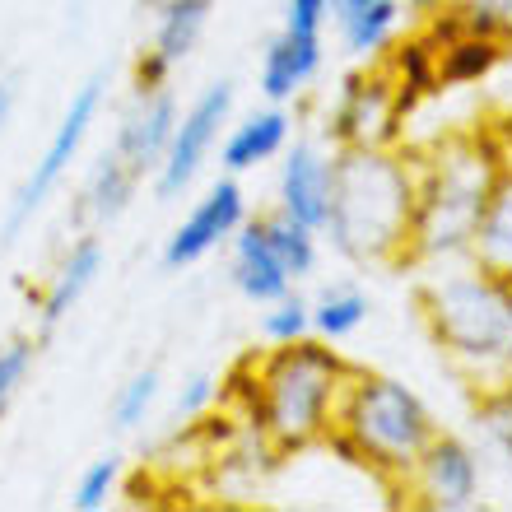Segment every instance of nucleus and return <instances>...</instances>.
<instances>
[{
  "mask_svg": "<svg viewBox=\"0 0 512 512\" xmlns=\"http://www.w3.org/2000/svg\"><path fill=\"white\" fill-rule=\"evenodd\" d=\"M419 312L433 345L475 391L512 382V275L461 261H429L419 280Z\"/></svg>",
  "mask_w": 512,
  "mask_h": 512,
  "instance_id": "nucleus-1",
  "label": "nucleus"
},
{
  "mask_svg": "<svg viewBox=\"0 0 512 512\" xmlns=\"http://www.w3.org/2000/svg\"><path fill=\"white\" fill-rule=\"evenodd\" d=\"M419 163L387 149H336V187L322 233L359 266H401L410 256Z\"/></svg>",
  "mask_w": 512,
  "mask_h": 512,
  "instance_id": "nucleus-2",
  "label": "nucleus"
},
{
  "mask_svg": "<svg viewBox=\"0 0 512 512\" xmlns=\"http://www.w3.org/2000/svg\"><path fill=\"white\" fill-rule=\"evenodd\" d=\"M354 368L331 350V340H289L247 364V410L256 433L275 452H303L331 438L340 391Z\"/></svg>",
  "mask_w": 512,
  "mask_h": 512,
  "instance_id": "nucleus-3",
  "label": "nucleus"
},
{
  "mask_svg": "<svg viewBox=\"0 0 512 512\" xmlns=\"http://www.w3.org/2000/svg\"><path fill=\"white\" fill-rule=\"evenodd\" d=\"M415 163H419V187H415V219H410V256L405 261L410 266H429V261L471 256L485 201L503 168L499 135L489 131L452 135V140H443Z\"/></svg>",
  "mask_w": 512,
  "mask_h": 512,
  "instance_id": "nucleus-4",
  "label": "nucleus"
},
{
  "mask_svg": "<svg viewBox=\"0 0 512 512\" xmlns=\"http://www.w3.org/2000/svg\"><path fill=\"white\" fill-rule=\"evenodd\" d=\"M433 433H438V419L415 387H405L401 378H387V373L354 368L340 391L331 443L396 489L401 475L419 461V452L429 447Z\"/></svg>",
  "mask_w": 512,
  "mask_h": 512,
  "instance_id": "nucleus-5",
  "label": "nucleus"
},
{
  "mask_svg": "<svg viewBox=\"0 0 512 512\" xmlns=\"http://www.w3.org/2000/svg\"><path fill=\"white\" fill-rule=\"evenodd\" d=\"M103 98H108V75H89V80L70 94V103H66V112H61V122H56L52 140H47V149H42L38 163H33V173H28L24 182H19V191L10 196L5 229H0L5 233V243H14V238L33 224V215L56 196V187L66 182L70 163L80 159L84 140H89L98 112H103Z\"/></svg>",
  "mask_w": 512,
  "mask_h": 512,
  "instance_id": "nucleus-6",
  "label": "nucleus"
},
{
  "mask_svg": "<svg viewBox=\"0 0 512 512\" xmlns=\"http://www.w3.org/2000/svg\"><path fill=\"white\" fill-rule=\"evenodd\" d=\"M326 24L331 0H284V24L261 52V98L294 103L326 61Z\"/></svg>",
  "mask_w": 512,
  "mask_h": 512,
  "instance_id": "nucleus-7",
  "label": "nucleus"
},
{
  "mask_svg": "<svg viewBox=\"0 0 512 512\" xmlns=\"http://www.w3.org/2000/svg\"><path fill=\"white\" fill-rule=\"evenodd\" d=\"M401 503L429 512H475L485 499V471H480V452L457 433H433L419 461L401 475L396 485Z\"/></svg>",
  "mask_w": 512,
  "mask_h": 512,
  "instance_id": "nucleus-8",
  "label": "nucleus"
},
{
  "mask_svg": "<svg viewBox=\"0 0 512 512\" xmlns=\"http://www.w3.org/2000/svg\"><path fill=\"white\" fill-rule=\"evenodd\" d=\"M229 117H233V84L229 80L205 84L201 94L182 108L177 131H173V140H168V154H163V163L154 168L159 201H177V196L201 177V168L210 163L215 145L224 140V131H229Z\"/></svg>",
  "mask_w": 512,
  "mask_h": 512,
  "instance_id": "nucleus-9",
  "label": "nucleus"
},
{
  "mask_svg": "<svg viewBox=\"0 0 512 512\" xmlns=\"http://www.w3.org/2000/svg\"><path fill=\"white\" fill-rule=\"evenodd\" d=\"M401 98H396V84H391L387 66H373L368 70H354L350 80L340 84L336 103H331V140L336 149H387L396 145L401 135Z\"/></svg>",
  "mask_w": 512,
  "mask_h": 512,
  "instance_id": "nucleus-10",
  "label": "nucleus"
},
{
  "mask_svg": "<svg viewBox=\"0 0 512 512\" xmlns=\"http://www.w3.org/2000/svg\"><path fill=\"white\" fill-rule=\"evenodd\" d=\"M243 224H247V196H243V187H238V177L224 173L219 182H210V191H205L201 201L182 215V224L168 233L163 266L168 270L196 266V261H205L210 252H219Z\"/></svg>",
  "mask_w": 512,
  "mask_h": 512,
  "instance_id": "nucleus-11",
  "label": "nucleus"
},
{
  "mask_svg": "<svg viewBox=\"0 0 512 512\" xmlns=\"http://www.w3.org/2000/svg\"><path fill=\"white\" fill-rule=\"evenodd\" d=\"M331 187H336V154L317 140H289L280 154V177H275V210L322 233Z\"/></svg>",
  "mask_w": 512,
  "mask_h": 512,
  "instance_id": "nucleus-12",
  "label": "nucleus"
},
{
  "mask_svg": "<svg viewBox=\"0 0 512 512\" xmlns=\"http://www.w3.org/2000/svg\"><path fill=\"white\" fill-rule=\"evenodd\" d=\"M177 117H182V108H177L173 84H163V89H135L122 112V122H117L112 149H117L140 177H154V168L163 163L168 140H173V131H177Z\"/></svg>",
  "mask_w": 512,
  "mask_h": 512,
  "instance_id": "nucleus-13",
  "label": "nucleus"
},
{
  "mask_svg": "<svg viewBox=\"0 0 512 512\" xmlns=\"http://www.w3.org/2000/svg\"><path fill=\"white\" fill-rule=\"evenodd\" d=\"M294 140V117L284 103H266V108L247 112L243 122H233L219 140V163H224V173H252L261 163L280 159L284 145Z\"/></svg>",
  "mask_w": 512,
  "mask_h": 512,
  "instance_id": "nucleus-14",
  "label": "nucleus"
},
{
  "mask_svg": "<svg viewBox=\"0 0 512 512\" xmlns=\"http://www.w3.org/2000/svg\"><path fill=\"white\" fill-rule=\"evenodd\" d=\"M401 14V0H331V24H336L345 56L368 61V66L391 52V42L401 33Z\"/></svg>",
  "mask_w": 512,
  "mask_h": 512,
  "instance_id": "nucleus-15",
  "label": "nucleus"
},
{
  "mask_svg": "<svg viewBox=\"0 0 512 512\" xmlns=\"http://www.w3.org/2000/svg\"><path fill=\"white\" fill-rule=\"evenodd\" d=\"M433 47H438V84H447V89H466V84L489 80L503 66V56H508V42L457 28L447 14L433 24Z\"/></svg>",
  "mask_w": 512,
  "mask_h": 512,
  "instance_id": "nucleus-16",
  "label": "nucleus"
},
{
  "mask_svg": "<svg viewBox=\"0 0 512 512\" xmlns=\"http://www.w3.org/2000/svg\"><path fill=\"white\" fill-rule=\"evenodd\" d=\"M103 261H108V247L98 233H80L75 243L66 247V256L56 261V270L47 275V289H42V326L52 331L80 308V298L94 289V280L103 275Z\"/></svg>",
  "mask_w": 512,
  "mask_h": 512,
  "instance_id": "nucleus-17",
  "label": "nucleus"
},
{
  "mask_svg": "<svg viewBox=\"0 0 512 512\" xmlns=\"http://www.w3.org/2000/svg\"><path fill=\"white\" fill-rule=\"evenodd\" d=\"M229 247H233L229 275H233V284H238V294H243L247 303L266 308V303H275V298H284L289 289H294L289 270L280 266V256L270 252L266 233H261V219H247L243 229L229 238Z\"/></svg>",
  "mask_w": 512,
  "mask_h": 512,
  "instance_id": "nucleus-18",
  "label": "nucleus"
},
{
  "mask_svg": "<svg viewBox=\"0 0 512 512\" xmlns=\"http://www.w3.org/2000/svg\"><path fill=\"white\" fill-rule=\"evenodd\" d=\"M499 145H503V168L494 177V191H489V201H485L480 229H475L471 261L499 270V275H512V145H508V135H499Z\"/></svg>",
  "mask_w": 512,
  "mask_h": 512,
  "instance_id": "nucleus-19",
  "label": "nucleus"
},
{
  "mask_svg": "<svg viewBox=\"0 0 512 512\" xmlns=\"http://www.w3.org/2000/svg\"><path fill=\"white\" fill-rule=\"evenodd\" d=\"M149 5H154L149 52H159L163 61L177 70L201 47L205 28H210V14H215V0H149Z\"/></svg>",
  "mask_w": 512,
  "mask_h": 512,
  "instance_id": "nucleus-20",
  "label": "nucleus"
},
{
  "mask_svg": "<svg viewBox=\"0 0 512 512\" xmlns=\"http://www.w3.org/2000/svg\"><path fill=\"white\" fill-rule=\"evenodd\" d=\"M140 182H145V177L135 173L117 149H103L94 163V173H89V182H84V191H80V215L89 219V224L122 219L126 205H131L135 191H140Z\"/></svg>",
  "mask_w": 512,
  "mask_h": 512,
  "instance_id": "nucleus-21",
  "label": "nucleus"
},
{
  "mask_svg": "<svg viewBox=\"0 0 512 512\" xmlns=\"http://www.w3.org/2000/svg\"><path fill=\"white\" fill-rule=\"evenodd\" d=\"M261 233H266L270 252L280 256V266L289 270V280H308L312 270H317V261H322V247H317V238L322 233L308 229V224H298L294 215H284V210H270V215H261Z\"/></svg>",
  "mask_w": 512,
  "mask_h": 512,
  "instance_id": "nucleus-22",
  "label": "nucleus"
},
{
  "mask_svg": "<svg viewBox=\"0 0 512 512\" xmlns=\"http://www.w3.org/2000/svg\"><path fill=\"white\" fill-rule=\"evenodd\" d=\"M387 75L396 84V98H401V112L410 117L415 103H424L429 94H438V47L433 42H405L396 47L387 61Z\"/></svg>",
  "mask_w": 512,
  "mask_h": 512,
  "instance_id": "nucleus-23",
  "label": "nucleus"
},
{
  "mask_svg": "<svg viewBox=\"0 0 512 512\" xmlns=\"http://www.w3.org/2000/svg\"><path fill=\"white\" fill-rule=\"evenodd\" d=\"M368 312H373V303H368L364 289H354V284H331L326 294L312 298V336L317 340H350L359 326L368 322Z\"/></svg>",
  "mask_w": 512,
  "mask_h": 512,
  "instance_id": "nucleus-24",
  "label": "nucleus"
},
{
  "mask_svg": "<svg viewBox=\"0 0 512 512\" xmlns=\"http://www.w3.org/2000/svg\"><path fill=\"white\" fill-rule=\"evenodd\" d=\"M159 391H163V382H159V373H154V368L131 373V378L117 387V396H112V429H122V433L140 429V424L154 415Z\"/></svg>",
  "mask_w": 512,
  "mask_h": 512,
  "instance_id": "nucleus-25",
  "label": "nucleus"
},
{
  "mask_svg": "<svg viewBox=\"0 0 512 512\" xmlns=\"http://www.w3.org/2000/svg\"><path fill=\"white\" fill-rule=\"evenodd\" d=\"M447 19L471 33H489L499 42H512V0H443Z\"/></svg>",
  "mask_w": 512,
  "mask_h": 512,
  "instance_id": "nucleus-26",
  "label": "nucleus"
},
{
  "mask_svg": "<svg viewBox=\"0 0 512 512\" xmlns=\"http://www.w3.org/2000/svg\"><path fill=\"white\" fill-rule=\"evenodd\" d=\"M475 419H480V433L489 438V447L499 452V461L512 471V382H503L494 391H480Z\"/></svg>",
  "mask_w": 512,
  "mask_h": 512,
  "instance_id": "nucleus-27",
  "label": "nucleus"
},
{
  "mask_svg": "<svg viewBox=\"0 0 512 512\" xmlns=\"http://www.w3.org/2000/svg\"><path fill=\"white\" fill-rule=\"evenodd\" d=\"M117 489H122V461L117 457H98L84 466L80 485L70 494V508L80 512H103L112 499H117Z\"/></svg>",
  "mask_w": 512,
  "mask_h": 512,
  "instance_id": "nucleus-28",
  "label": "nucleus"
},
{
  "mask_svg": "<svg viewBox=\"0 0 512 512\" xmlns=\"http://www.w3.org/2000/svg\"><path fill=\"white\" fill-rule=\"evenodd\" d=\"M266 317H261V331H266L270 345H289V340H308L312 336V303L298 298L294 289L275 303H266Z\"/></svg>",
  "mask_w": 512,
  "mask_h": 512,
  "instance_id": "nucleus-29",
  "label": "nucleus"
},
{
  "mask_svg": "<svg viewBox=\"0 0 512 512\" xmlns=\"http://www.w3.org/2000/svg\"><path fill=\"white\" fill-rule=\"evenodd\" d=\"M33 364H38V340L19 336V340H5V345H0V419H5V410L14 405V396L24 391Z\"/></svg>",
  "mask_w": 512,
  "mask_h": 512,
  "instance_id": "nucleus-30",
  "label": "nucleus"
},
{
  "mask_svg": "<svg viewBox=\"0 0 512 512\" xmlns=\"http://www.w3.org/2000/svg\"><path fill=\"white\" fill-rule=\"evenodd\" d=\"M219 401V378H210V373H196V378L182 382V391H177L173 401V424H196V419L210 415V405Z\"/></svg>",
  "mask_w": 512,
  "mask_h": 512,
  "instance_id": "nucleus-31",
  "label": "nucleus"
},
{
  "mask_svg": "<svg viewBox=\"0 0 512 512\" xmlns=\"http://www.w3.org/2000/svg\"><path fill=\"white\" fill-rule=\"evenodd\" d=\"M163 84H173V66L163 61L159 52H140V61H135V89H163Z\"/></svg>",
  "mask_w": 512,
  "mask_h": 512,
  "instance_id": "nucleus-32",
  "label": "nucleus"
},
{
  "mask_svg": "<svg viewBox=\"0 0 512 512\" xmlns=\"http://www.w3.org/2000/svg\"><path fill=\"white\" fill-rule=\"evenodd\" d=\"M14 103H19V89H14L10 75H0V135H5V126L14 117Z\"/></svg>",
  "mask_w": 512,
  "mask_h": 512,
  "instance_id": "nucleus-33",
  "label": "nucleus"
},
{
  "mask_svg": "<svg viewBox=\"0 0 512 512\" xmlns=\"http://www.w3.org/2000/svg\"><path fill=\"white\" fill-rule=\"evenodd\" d=\"M401 5H410V10H438L443 0H401Z\"/></svg>",
  "mask_w": 512,
  "mask_h": 512,
  "instance_id": "nucleus-34",
  "label": "nucleus"
}]
</instances>
